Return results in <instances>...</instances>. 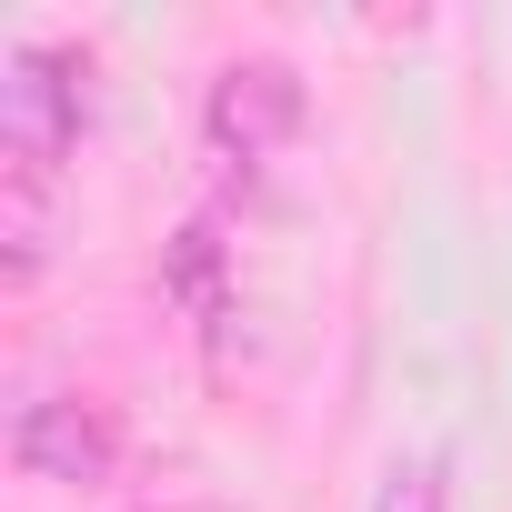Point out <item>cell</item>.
<instances>
[{"mask_svg":"<svg viewBox=\"0 0 512 512\" xmlns=\"http://www.w3.org/2000/svg\"><path fill=\"white\" fill-rule=\"evenodd\" d=\"M91 111H101V61L81 41H11V61H0V181L61 191Z\"/></svg>","mask_w":512,"mask_h":512,"instance_id":"cell-1","label":"cell"},{"mask_svg":"<svg viewBox=\"0 0 512 512\" xmlns=\"http://www.w3.org/2000/svg\"><path fill=\"white\" fill-rule=\"evenodd\" d=\"M372 512H452V462L442 452H402L372 492Z\"/></svg>","mask_w":512,"mask_h":512,"instance_id":"cell-5","label":"cell"},{"mask_svg":"<svg viewBox=\"0 0 512 512\" xmlns=\"http://www.w3.org/2000/svg\"><path fill=\"white\" fill-rule=\"evenodd\" d=\"M121 452L131 442H121V412L101 392H31L11 412V462L51 492H101L121 472Z\"/></svg>","mask_w":512,"mask_h":512,"instance_id":"cell-3","label":"cell"},{"mask_svg":"<svg viewBox=\"0 0 512 512\" xmlns=\"http://www.w3.org/2000/svg\"><path fill=\"white\" fill-rule=\"evenodd\" d=\"M131 512H231V502H201V492H181V502H131Z\"/></svg>","mask_w":512,"mask_h":512,"instance_id":"cell-6","label":"cell"},{"mask_svg":"<svg viewBox=\"0 0 512 512\" xmlns=\"http://www.w3.org/2000/svg\"><path fill=\"white\" fill-rule=\"evenodd\" d=\"M161 292H171L201 332H221V322H231V241H221V221H211V211H191V221L161 241Z\"/></svg>","mask_w":512,"mask_h":512,"instance_id":"cell-4","label":"cell"},{"mask_svg":"<svg viewBox=\"0 0 512 512\" xmlns=\"http://www.w3.org/2000/svg\"><path fill=\"white\" fill-rule=\"evenodd\" d=\"M302 121H312V91H302V71H292L282 51H241V61H221V71L201 81V141H211V161H231V171L282 161V151L302 141Z\"/></svg>","mask_w":512,"mask_h":512,"instance_id":"cell-2","label":"cell"}]
</instances>
